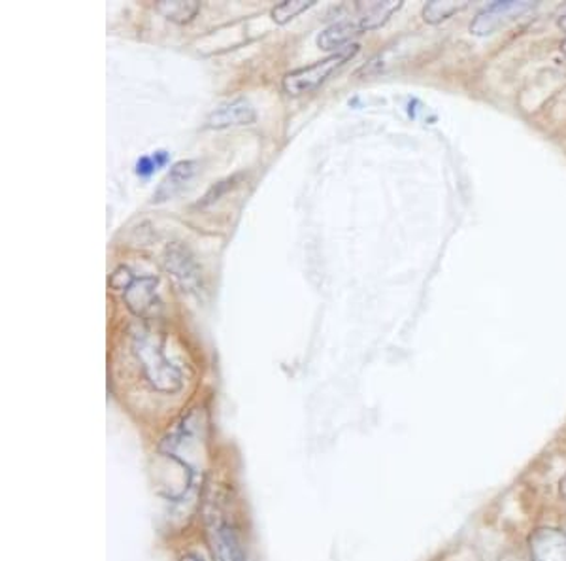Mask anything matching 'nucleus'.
Returning a JSON list of instances; mask_svg holds the SVG:
<instances>
[{
    "instance_id": "13",
    "label": "nucleus",
    "mask_w": 566,
    "mask_h": 561,
    "mask_svg": "<svg viewBox=\"0 0 566 561\" xmlns=\"http://www.w3.org/2000/svg\"><path fill=\"white\" fill-rule=\"evenodd\" d=\"M316 2L314 0H285L282 4H277L274 10H272V18L276 23L283 25V23H287V21L296 18L298 13L306 12L308 8L314 7Z\"/></svg>"
},
{
    "instance_id": "7",
    "label": "nucleus",
    "mask_w": 566,
    "mask_h": 561,
    "mask_svg": "<svg viewBox=\"0 0 566 561\" xmlns=\"http://www.w3.org/2000/svg\"><path fill=\"white\" fill-rule=\"evenodd\" d=\"M533 561H566V533L559 529H538L531 537Z\"/></svg>"
},
{
    "instance_id": "1",
    "label": "nucleus",
    "mask_w": 566,
    "mask_h": 561,
    "mask_svg": "<svg viewBox=\"0 0 566 561\" xmlns=\"http://www.w3.org/2000/svg\"><path fill=\"white\" fill-rule=\"evenodd\" d=\"M133 352L146 381L161 394H176L184 386V374L165 354V341L157 331L142 325L133 335Z\"/></svg>"
},
{
    "instance_id": "17",
    "label": "nucleus",
    "mask_w": 566,
    "mask_h": 561,
    "mask_svg": "<svg viewBox=\"0 0 566 561\" xmlns=\"http://www.w3.org/2000/svg\"><path fill=\"white\" fill-rule=\"evenodd\" d=\"M563 52L566 53V40H565V42H563Z\"/></svg>"
},
{
    "instance_id": "6",
    "label": "nucleus",
    "mask_w": 566,
    "mask_h": 561,
    "mask_svg": "<svg viewBox=\"0 0 566 561\" xmlns=\"http://www.w3.org/2000/svg\"><path fill=\"white\" fill-rule=\"evenodd\" d=\"M163 261H165V269L172 274L181 290L193 293L202 288L200 267L195 261L193 253L189 252L186 246L180 242L168 245Z\"/></svg>"
},
{
    "instance_id": "15",
    "label": "nucleus",
    "mask_w": 566,
    "mask_h": 561,
    "mask_svg": "<svg viewBox=\"0 0 566 561\" xmlns=\"http://www.w3.org/2000/svg\"><path fill=\"white\" fill-rule=\"evenodd\" d=\"M560 494L566 497V475L560 478Z\"/></svg>"
},
{
    "instance_id": "14",
    "label": "nucleus",
    "mask_w": 566,
    "mask_h": 561,
    "mask_svg": "<svg viewBox=\"0 0 566 561\" xmlns=\"http://www.w3.org/2000/svg\"><path fill=\"white\" fill-rule=\"evenodd\" d=\"M181 561H205L200 555L197 554H187L181 558Z\"/></svg>"
},
{
    "instance_id": "16",
    "label": "nucleus",
    "mask_w": 566,
    "mask_h": 561,
    "mask_svg": "<svg viewBox=\"0 0 566 561\" xmlns=\"http://www.w3.org/2000/svg\"><path fill=\"white\" fill-rule=\"evenodd\" d=\"M559 27L566 31V12H563V15L559 18Z\"/></svg>"
},
{
    "instance_id": "2",
    "label": "nucleus",
    "mask_w": 566,
    "mask_h": 561,
    "mask_svg": "<svg viewBox=\"0 0 566 561\" xmlns=\"http://www.w3.org/2000/svg\"><path fill=\"white\" fill-rule=\"evenodd\" d=\"M400 8H402V2H395V0H387V2H357L352 8L349 15H346L344 20L335 21L333 25H328L317 37V45L322 50H336L340 45H348L349 40L357 37V34L373 31V29H378V27L387 23L392 13L399 12Z\"/></svg>"
},
{
    "instance_id": "11",
    "label": "nucleus",
    "mask_w": 566,
    "mask_h": 561,
    "mask_svg": "<svg viewBox=\"0 0 566 561\" xmlns=\"http://www.w3.org/2000/svg\"><path fill=\"white\" fill-rule=\"evenodd\" d=\"M155 8L167 18V20L175 21V23H187L193 20L195 15L199 13L200 4L197 0H159Z\"/></svg>"
},
{
    "instance_id": "5",
    "label": "nucleus",
    "mask_w": 566,
    "mask_h": 561,
    "mask_svg": "<svg viewBox=\"0 0 566 561\" xmlns=\"http://www.w3.org/2000/svg\"><path fill=\"white\" fill-rule=\"evenodd\" d=\"M533 2H517V0H504V2H493L490 7L483 8L478 13L474 21L470 23V33L476 37H490L496 33L499 29L509 25L515 18H522L525 13L533 12Z\"/></svg>"
},
{
    "instance_id": "8",
    "label": "nucleus",
    "mask_w": 566,
    "mask_h": 561,
    "mask_svg": "<svg viewBox=\"0 0 566 561\" xmlns=\"http://www.w3.org/2000/svg\"><path fill=\"white\" fill-rule=\"evenodd\" d=\"M253 122H255V108L251 106L250 101L240 97L219 106L218 111H213L208 117V127L226 129V127H237V125H250Z\"/></svg>"
},
{
    "instance_id": "9",
    "label": "nucleus",
    "mask_w": 566,
    "mask_h": 561,
    "mask_svg": "<svg viewBox=\"0 0 566 561\" xmlns=\"http://www.w3.org/2000/svg\"><path fill=\"white\" fill-rule=\"evenodd\" d=\"M212 550L216 561H245L242 542L229 523H218L212 529Z\"/></svg>"
},
{
    "instance_id": "12",
    "label": "nucleus",
    "mask_w": 566,
    "mask_h": 561,
    "mask_svg": "<svg viewBox=\"0 0 566 561\" xmlns=\"http://www.w3.org/2000/svg\"><path fill=\"white\" fill-rule=\"evenodd\" d=\"M469 7L467 2H429L423 8V20L427 23H440V21L450 20L453 13L461 12Z\"/></svg>"
},
{
    "instance_id": "4",
    "label": "nucleus",
    "mask_w": 566,
    "mask_h": 561,
    "mask_svg": "<svg viewBox=\"0 0 566 561\" xmlns=\"http://www.w3.org/2000/svg\"><path fill=\"white\" fill-rule=\"evenodd\" d=\"M109 285L114 290L123 291L125 304L135 316L149 318L155 314V310L159 309V299L155 293L157 288L155 277H136L129 267H119L109 277Z\"/></svg>"
},
{
    "instance_id": "3",
    "label": "nucleus",
    "mask_w": 566,
    "mask_h": 561,
    "mask_svg": "<svg viewBox=\"0 0 566 561\" xmlns=\"http://www.w3.org/2000/svg\"><path fill=\"white\" fill-rule=\"evenodd\" d=\"M357 53H359V45H344L342 50L331 53L328 58L317 61L314 65L296 69V71L290 72L283 77V90L291 97H298V95L317 90L336 69L346 65Z\"/></svg>"
},
{
    "instance_id": "10",
    "label": "nucleus",
    "mask_w": 566,
    "mask_h": 561,
    "mask_svg": "<svg viewBox=\"0 0 566 561\" xmlns=\"http://www.w3.org/2000/svg\"><path fill=\"white\" fill-rule=\"evenodd\" d=\"M195 173H197V163H176L175 167L170 168L167 178L161 181V186L157 187L155 200L172 199L175 195L180 194L181 189L186 187L187 181L193 178Z\"/></svg>"
}]
</instances>
